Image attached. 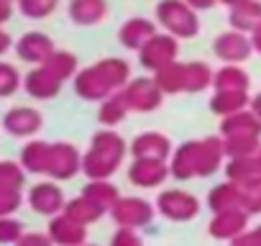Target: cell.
<instances>
[{
  "label": "cell",
  "instance_id": "obj_1",
  "mask_svg": "<svg viewBox=\"0 0 261 246\" xmlns=\"http://www.w3.org/2000/svg\"><path fill=\"white\" fill-rule=\"evenodd\" d=\"M128 82H130V64L120 57H105L90 67H82L74 75L72 87L77 97L87 103H102L113 92L123 90Z\"/></svg>",
  "mask_w": 261,
  "mask_h": 246
},
{
  "label": "cell",
  "instance_id": "obj_2",
  "mask_svg": "<svg viewBox=\"0 0 261 246\" xmlns=\"http://www.w3.org/2000/svg\"><path fill=\"white\" fill-rule=\"evenodd\" d=\"M128 152V141L115 129H102L92 134L87 152L82 154V175L87 180H110Z\"/></svg>",
  "mask_w": 261,
  "mask_h": 246
},
{
  "label": "cell",
  "instance_id": "obj_3",
  "mask_svg": "<svg viewBox=\"0 0 261 246\" xmlns=\"http://www.w3.org/2000/svg\"><path fill=\"white\" fill-rule=\"evenodd\" d=\"M154 16H156V23L177 36V39H195L200 34V16L192 6H187L185 0H162L154 8Z\"/></svg>",
  "mask_w": 261,
  "mask_h": 246
},
{
  "label": "cell",
  "instance_id": "obj_4",
  "mask_svg": "<svg viewBox=\"0 0 261 246\" xmlns=\"http://www.w3.org/2000/svg\"><path fill=\"white\" fill-rule=\"evenodd\" d=\"M82 172V154L69 141H51L49 146V164L46 177L54 182H67Z\"/></svg>",
  "mask_w": 261,
  "mask_h": 246
},
{
  "label": "cell",
  "instance_id": "obj_5",
  "mask_svg": "<svg viewBox=\"0 0 261 246\" xmlns=\"http://www.w3.org/2000/svg\"><path fill=\"white\" fill-rule=\"evenodd\" d=\"M177 54H179V39L172 36V34H167V31H162V34L156 31V34L144 44V49L139 52V62H141L144 69H149V72L154 75V72H159L162 67L177 62Z\"/></svg>",
  "mask_w": 261,
  "mask_h": 246
},
{
  "label": "cell",
  "instance_id": "obj_6",
  "mask_svg": "<svg viewBox=\"0 0 261 246\" xmlns=\"http://www.w3.org/2000/svg\"><path fill=\"white\" fill-rule=\"evenodd\" d=\"M156 210L167 218V220H177V223H185V220H192L197 213H200V200L187 192V190H162L156 195Z\"/></svg>",
  "mask_w": 261,
  "mask_h": 246
},
{
  "label": "cell",
  "instance_id": "obj_7",
  "mask_svg": "<svg viewBox=\"0 0 261 246\" xmlns=\"http://www.w3.org/2000/svg\"><path fill=\"white\" fill-rule=\"evenodd\" d=\"M154 213H156V208L149 200L134 198V195L118 198V203L110 208V218L120 228H144L154 220Z\"/></svg>",
  "mask_w": 261,
  "mask_h": 246
},
{
  "label": "cell",
  "instance_id": "obj_8",
  "mask_svg": "<svg viewBox=\"0 0 261 246\" xmlns=\"http://www.w3.org/2000/svg\"><path fill=\"white\" fill-rule=\"evenodd\" d=\"M123 95L134 113H151V110L162 108V103H164V92L154 77H134L123 87Z\"/></svg>",
  "mask_w": 261,
  "mask_h": 246
},
{
  "label": "cell",
  "instance_id": "obj_9",
  "mask_svg": "<svg viewBox=\"0 0 261 246\" xmlns=\"http://www.w3.org/2000/svg\"><path fill=\"white\" fill-rule=\"evenodd\" d=\"M44 129V115L31 105H13L3 115V131L13 139H34Z\"/></svg>",
  "mask_w": 261,
  "mask_h": 246
},
{
  "label": "cell",
  "instance_id": "obj_10",
  "mask_svg": "<svg viewBox=\"0 0 261 246\" xmlns=\"http://www.w3.org/2000/svg\"><path fill=\"white\" fill-rule=\"evenodd\" d=\"M213 54L223 62V64H243L251 54H253V44H251V36L243 34V31H223L215 36L213 41Z\"/></svg>",
  "mask_w": 261,
  "mask_h": 246
},
{
  "label": "cell",
  "instance_id": "obj_11",
  "mask_svg": "<svg viewBox=\"0 0 261 246\" xmlns=\"http://www.w3.org/2000/svg\"><path fill=\"white\" fill-rule=\"evenodd\" d=\"M200 154H202V139H190L179 144L169 157V175L179 182L200 177Z\"/></svg>",
  "mask_w": 261,
  "mask_h": 246
},
{
  "label": "cell",
  "instance_id": "obj_12",
  "mask_svg": "<svg viewBox=\"0 0 261 246\" xmlns=\"http://www.w3.org/2000/svg\"><path fill=\"white\" fill-rule=\"evenodd\" d=\"M26 200H29V205H31L34 213L46 215V218L59 215V213L64 210V205H67V198H64L62 187H59L54 180L36 182V185L29 190V198H26Z\"/></svg>",
  "mask_w": 261,
  "mask_h": 246
},
{
  "label": "cell",
  "instance_id": "obj_13",
  "mask_svg": "<svg viewBox=\"0 0 261 246\" xmlns=\"http://www.w3.org/2000/svg\"><path fill=\"white\" fill-rule=\"evenodd\" d=\"M62 87H64V82L46 64H36L23 75V90L34 100H54L62 92Z\"/></svg>",
  "mask_w": 261,
  "mask_h": 246
},
{
  "label": "cell",
  "instance_id": "obj_14",
  "mask_svg": "<svg viewBox=\"0 0 261 246\" xmlns=\"http://www.w3.org/2000/svg\"><path fill=\"white\" fill-rule=\"evenodd\" d=\"M16 57L21 59V62H26V64H31V67H36V64H44L54 52H57V46H54V41H51V36L49 34H44V31H26L18 41H16Z\"/></svg>",
  "mask_w": 261,
  "mask_h": 246
},
{
  "label": "cell",
  "instance_id": "obj_15",
  "mask_svg": "<svg viewBox=\"0 0 261 246\" xmlns=\"http://www.w3.org/2000/svg\"><path fill=\"white\" fill-rule=\"evenodd\" d=\"M169 175V164L164 159H134L128 164V182L144 187V190H154L159 185L167 182Z\"/></svg>",
  "mask_w": 261,
  "mask_h": 246
},
{
  "label": "cell",
  "instance_id": "obj_16",
  "mask_svg": "<svg viewBox=\"0 0 261 246\" xmlns=\"http://www.w3.org/2000/svg\"><path fill=\"white\" fill-rule=\"evenodd\" d=\"M243 231H248V213L243 208H230V210L213 213V218L207 223V233L218 241H233Z\"/></svg>",
  "mask_w": 261,
  "mask_h": 246
},
{
  "label": "cell",
  "instance_id": "obj_17",
  "mask_svg": "<svg viewBox=\"0 0 261 246\" xmlns=\"http://www.w3.org/2000/svg\"><path fill=\"white\" fill-rule=\"evenodd\" d=\"M128 152L134 159H169L172 157V139L159 131H144L128 144Z\"/></svg>",
  "mask_w": 261,
  "mask_h": 246
},
{
  "label": "cell",
  "instance_id": "obj_18",
  "mask_svg": "<svg viewBox=\"0 0 261 246\" xmlns=\"http://www.w3.org/2000/svg\"><path fill=\"white\" fill-rule=\"evenodd\" d=\"M46 233L54 241V246H82V243H87V226L77 223L67 213L51 215Z\"/></svg>",
  "mask_w": 261,
  "mask_h": 246
},
{
  "label": "cell",
  "instance_id": "obj_19",
  "mask_svg": "<svg viewBox=\"0 0 261 246\" xmlns=\"http://www.w3.org/2000/svg\"><path fill=\"white\" fill-rule=\"evenodd\" d=\"M220 136L223 139H236V136L261 139V120L251 108H243L238 113H230V115L220 118Z\"/></svg>",
  "mask_w": 261,
  "mask_h": 246
},
{
  "label": "cell",
  "instance_id": "obj_20",
  "mask_svg": "<svg viewBox=\"0 0 261 246\" xmlns=\"http://www.w3.org/2000/svg\"><path fill=\"white\" fill-rule=\"evenodd\" d=\"M156 34V21H149V18H128L120 29H118V41L123 49L128 52H141L144 44Z\"/></svg>",
  "mask_w": 261,
  "mask_h": 246
},
{
  "label": "cell",
  "instance_id": "obj_21",
  "mask_svg": "<svg viewBox=\"0 0 261 246\" xmlns=\"http://www.w3.org/2000/svg\"><path fill=\"white\" fill-rule=\"evenodd\" d=\"M67 16L74 26H97L108 18V0H69Z\"/></svg>",
  "mask_w": 261,
  "mask_h": 246
},
{
  "label": "cell",
  "instance_id": "obj_22",
  "mask_svg": "<svg viewBox=\"0 0 261 246\" xmlns=\"http://www.w3.org/2000/svg\"><path fill=\"white\" fill-rule=\"evenodd\" d=\"M228 23L236 31H243L251 36L256 26H261V0H243L228 11Z\"/></svg>",
  "mask_w": 261,
  "mask_h": 246
},
{
  "label": "cell",
  "instance_id": "obj_23",
  "mask_svg": "<svg viewBox=\"0 0 261 246\" xmlns=\"http://www.w3.org/2000/svg\"><path fill=\"white\" fill-rule=\"evenodd\" d=\"M49 146H51V141H41V139H29V144H23L18 162L23 164V169L29 175H46Z\"/></svg>",
  "mask_w": 261,
  "mask_h": 246
},
{
  "label": "cell",
  "instance_id": "obj_24",
  "mask_svg": "<svg viewBox=\"0 0 261 246\" xmlns=\"http://www.w3.org/2000/svg\"><path fill=\"white\" fill-rule=\"evenodd\" d=\"M251 97H248V90H215L213 97H210V110L220 118L230 115V113H238L243 108H248Z\"/></svg>",
  "mask_w": 261,
  "mask_h": 246
},
{
  "label": "cell",
  "instance_id": "obj_25",
  "mask_svg": "<svg viewBox=\"0 0 261 246\" xmlns=\"http://www.w3.org/2000/svg\"><path fill=\"white\" fill-rule=\"evenodd\" d=\"M128 113H130V108H128V103H125V95H123V90H118V92H113L110 97H105V100L100 103V108H97V120L102 123L105 129H115Z\"/></svg>",
  "mask_w": 261,
  "mask_h": 246
},
{
  "label": "cell",
  "instance_id": "obj_26",
  "mask_svg": "<svg viewBox=\"0 0 261 246\" xmlns=\"http://www.w3.org/2000/svg\"><path fill=\"white\" fill-rule=\"evenodd\" d=\"M82 195L87 198V200H92L100 210H105V213H110V208L118 203V198H120V192H118V187L110 182V180H90L87 185H85V190H82Z\"/></svg>",
  "mask_w": 261,
  "mask_h": 246
},
{
  "label": "cell",
  "instance_id": "obj_27",
  "mask_svg": "<svg viewBox=\"0 0 261 246\" xmlns=\"http://www.w3.org/2000/svg\"><path fill=\"white\" fill-rule=\"evenodd\" d=\"M251 77L241 64H223L213 75V87L215 90H248Z\"/></svg>",
  "mask_w": 261,
  "mask_h": 246
},
{
  "label": "cell",
  "instance_id": "obj_28",
  "mask_svg": "<svg viewBox=\"0 0 261 246\" xmlns=\"http://www.w3.org/2000/svg\"><path fill=\"white\" fill-rule=\"evenodd\" d=\"M207 208L213 213H220V210H230V208H241V195H238V185L225 180L220 185H215L210 192H207Z\"/></svg>",
  "mask_w": 261,
  "mask_h": 246
},
{
  "label": "cell",
  "instance_id": "obj_29",
  "mask_svg": "<svg viewBox=\"0 0 261 246\" xmlns=\"http://www.w3.org/2000/svg\"><path fill=\"white\" fill-rule=\"evenodd\" d=\"M215 69L207 62H185V92H202L213 87Z\"/></svg>",
  "mask_w": 261,
  "mask_h": 246
},
{
  "label": "cell",
  "instance_id": "obj_30",
  "mask_svg": "<svg viewBox=\"0 0 261 246\" xmlns=\"http://www.w3.org/2000/svg\"><path fill=\"white\" fill-rule=\"evenodd\" d=\"M62 213H67L69 218H74V220L82 223V226H92L95 220H100V218L105 215V210H100V208H97L92 200H87L85 195H77V198L67 200V205H64Z\"/></svg>",
  "mask_w": 261,
  "mask_h": 246
},
{
  "label": "cell",
  "instance_id": "obj_31",
  "mask_svg": "<svg viewBox=\"0 0 261 246\" xmlns=\"http://www.w3.org/2000/svg\"><path fill=\"white\" fill-rule=\"evenodd\" d=\"M151 77L156 80V85L162 87L164 95L185 92V64L182 62H172V64L162 67L159 72H154Z\"/></svg>",
  "mask_w": 261,
  "mask_h": 246
},
{
  "label": "cell",
  "instance_id": "obj_32",
  "mask_svg": "<svg viewBox=\"0 0 261 246\" xmlns=\"http://www.w3.org/2000/svg\"><path fill=\"white\" fill-rule=\"evenodd\" d=\"M62 82H67V80H74V75L80 72V62H77V57L72 54V52H67V49H57L46 62H44Z\"/></svg>",
  "mask_w": 261,
  "mask_h": 246
},
{
  "label": "cell",
  "instance_id": "obj_33",
  "mask_svg": "<svg viewBox=\"0 0 261 246\" xmlns=\"http://www.w3.org/2000/svg\"><path fill=\"white\" fill-rule=\"evenodd\" d=\"M238 185V195H241V208L248 215H258L261 213V175L236 182Z\"/></svg>",
  "mask_w": 261,
  "mask_h": 246
},
{
  "label": "cell",
  "instance_id": "obj_34",
  "mask_svg": "<svg viewBox=\"0 0 261 246\" xmlns=\"http://www.w3.org/2000/svg\"><path fill=\"white\" fill-rule=\"evenodd\" d=\"M256 175H261L256 157H233L225 162V177L230 182H243V180H251Z\"/></svg>",
  "mask_w": 261,
  "mask_h": 246
},
{
  "label": "cell",
  "instance_id": "obj_35",
  "mask_svg": "<svg viewBox=\"0 0 261 246\" xmlns=\"http://www.w3.org/2000/svg\"><path fill=\"white\" fill-rule=\"evenodd\" d=\"M26 169L21 162H11V159H3L0 162V187H8V190H21L26 187Z\"/></svg>",
  "mask_w": 261,
  "mask_h": 246
},
{
  "label": "cell",
  "instance_id": "obj_36",
  "mask_svg": "<svg viewBox=\"0 0 261 246\" xmlns=\"http://www.w3.org/2000/svg\"><path fill=\"white\" fill-rule=\"evenodd\" d=\"M16 6L23 18L41 21V18H49L59 8V0H16Z\"/></svg>",
  "mask_w": 261,
  "mask_h": 246
},
{
  "label": "cell",
  "instance_id": "obj_37",
  "mask_svg": "<svg viewBox=\"0 0 261 246\" xmlns=\"http://www.w3.org/2000/svg\"><path fill=\"white\" fill-rule=\"evenodd\" d=\"M18 90H23V75L18 72L16 64L0 62V97H11Z\"/></svg>",
  "mask_w": 261,
  "mask_h": 246
},
{
  "label": "cell",
  "instance_id": "obj_38",
  "mask_svg": "<svg viewBox=\"0 0 261 246\" xmlns=\"http://www.w3.org/2000/svg\"><path fill=\"white\" fill-rule=\"evenodd\" d=\"M225 144V157H256V152L261 149V139H251V136H236V139H223Z\"/></svg>",
  "mask_w": 261,
  "mask_h": 246
},
{
  "label": "cell",
  "instance_id": "obj_39",
  "mask_svg": "<svg viewBox=\"0 0 261 246\" xmlns=\"http://www.w3.org/2000/svg\"><path fill=\"white\" fill-rule=\"evenodd\" d=\"M23 233H26V231H23V223H21L18 218H13V215L0 218V243H3V246H8V243L16 246Z\"/></svg>",
  "mask_w": 261,
  "mask_h": 246
},
{
  "label": "cell",
  "instance_id": "obj_40",
  "mask_svg": "<svg viewBox=\"0 0 261 246\" xmlns=\"http://www.w3.org/2000/svg\"><path fill=\"white\" fill-rule=\"evenodd\" d=\"M23 205V192L21 190H8V187H0V218L13 215L18 208Z\"/></svg>",
  "mask_w": 261,
  "mask_h": 246
},
{
  "label": "cell",
  "instance_id": "obj_41",
  "mask_svg": "<svg viewBox=\"0 0 261 246\" xmlns=\"http://www.w3.org/2000/svg\"><path fill=\"white\" fill-rule=\"evenodd\" d=\"M110 246H144V238L139 236L136 228H120L118 226V231L110 238Z\"/></svg>",
  "mask_w": 261,
  "mask_h": 246
},
{
  "label": "cell",
  "instance_id": "obj_42",
  "mask_svg": "<svg viewBox=\"0 0 261 246\" xmlns=\"http://www.w3.org/2000/svg\"><path fill=\"white\" fill-rule=\"evenodd\" d=\"M16 246H54V241L49 238V233H41V231H29L18 238Z\"/></svg>",
  "mask_w": 261,
  "mask_h": 246
},
{
  "label": "cell",
  "instance_id": "obj_43",
  "mask_svg": "<svg viewBox=\"0 0 261 246\" xmlns=\"http://www.w3.org/2000/svg\"><path fill=\"white\" fill-rule=\"evenodd\" d=\"M230 246H258V241H256L253 231H243L238 238H233V241H230Z\"/></svg>",
  "mask_w": 261,
  "mask_h": 246
},
{
  "label": "cell",
  "instance_id": "obj_44",
  "mask_svg": "<svg viewBox=\"0 0 261 246\" xmlns=\"http://www.w3.org/2000/svg\"><path fill=\"white\" fill-rule=\"evenodd\" d=\"M13 46H16V41L11 39V34H8L3 26H0V57H3V54H8Z\"/></svg>",
  "mask_w": 261,
  "mask_h": 246
},
{
  "label": "cell",
  "instance_id": "obj_45",
  "mask_svg": "<svg viewBox=\"0 0 261 246\" xmlns=\"http://www.w3.org/2000/svg\"><path fill=\"white\" fill-rule=\"evenodd\" d=\"M13 16V3H8V0H0V26H6Z\"/></svg>",
  "mask_w": 261,
  "mask_h": 246
},
{
  "label": "cell",
  "instance_id": "obj_46",
  "mask_svg": "<svg viewBox=\"0 0 261 246\" xmlns=\"http://www.w3.org/2000/svg\"><path fill=\"white\" fill-rule=\"evenodd\" d=\"M185 3H187V6H192V8L200 13V11H210V8L218 3V0H185Z\"/></svg>",
  "mask_w": 261,
  "mask_h": 246
},
{
  "label": "cell",
  "instance_id": "obj_47",
  "mask_svg": "<svg viewBox=\"0 0 261 246\" xmlns=\"http://www.w3.org/2000/svg\"><path fill=\"white\" fill-rule=\"evenodd\" d=\"M251 44H253V52L261 54V26H256V29L251 31Z\"/></svg>",
  "mask_w": 261,
  "mask_h": 246
},
{
  "label": "cell",
  "instance_id": "obj_48",
  "mask_svg": "<svg viewBox=\"0 0 261 246\" xmlns=\"http://www.w3.org/2000/svg\"><path fill=\"white\" fill-rule=\"evenodd\" d=\"M248 108H251V110H253V113L258 115V120H261V92L251 97V103H248Z\"/></svg>",
  "mask_w": 261,
  "mask_h": 246
},
{
  "label": "cell",
  "instance_id": "obj_49",
  "mask_svg": "<svg viewBox=\"0 0 261 246\" xmlns=\"http://www.w3.org/2000/svg\"><path fill=\"white\" fill-rule=\"evenodd\" d=\"M218 3H223V6H228V8H233V6H238V3H243V0H218Z\"/></svg>",
  "mask_w": 261,
  "mask_h": 246
},
{
  "label": "cell",
  "instance_id": "obj_50",
  "mask_svg": "<svg viewBox=\"0 0 261 246\" xmlns=\"http://www.w3.org/2000/svg\"><path fill=\"white\" fill-rule=\"evenodd\" d=\"M253 236H256V241H258V246H261V226L253 228Z\"/></svg>",
  "mask_w": 261,
  "mask_h": 246
},
{
  "label": "cell",
  "instance_id": "obj_51",
  "mask_svg": "<svg viewBox=\"0 0 261 246\" xmlns=\"http://www.w3.org/2000/svg\"><path fill=\"white\" fill-rule=\"evenodd\" d=\"M256 164H258V169H261V149L256 152Z\"/></svg>",
  "mask_w": 261,
  "mask_h": 246
},
{
  "label": "cell",
  "instance_id": "obj_52",
  "mask_svg": "<svg viewBox=\"0 0 261 246\" xmlns=\"http://www.w3.org/2000/svg\"><path fill=\"white\" fill-rule=\"evenodd\" d=\"M82 246H92V243H82Z\"/></svg>",
  "mask_w": 261,
  "mask_h": 246
},
{
  "label": "cell",
  "instance_id": "obj_53",
  "mask_svg": "<svg viewBox=\"0 0 261 246\" xmlns=\"http://www.w3.org/2000/svg\"><path fill=\"white\" fill-rule=\"evenodd\" d=\"M8 3H16V0H8Z\"/></svg>",
  "mask_w": 261,
  "mask_h": 246
}]
</instances>
